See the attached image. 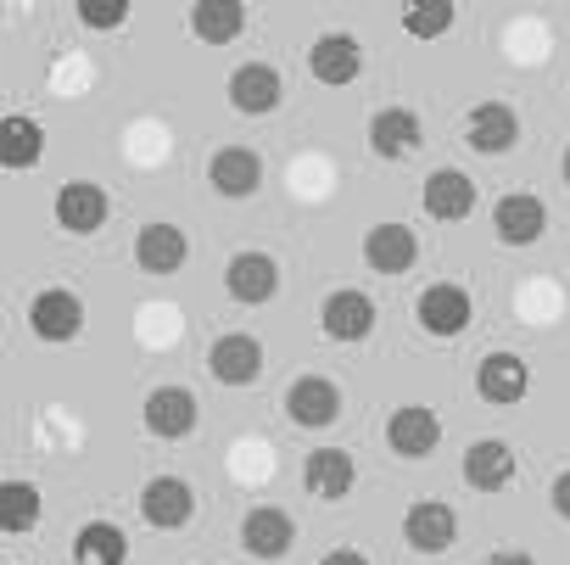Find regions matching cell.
<instances>
[{
    "label": "cell",
    "instance_id": "obj_8",
    "mask_svg": "<svg viewBox=\"0 0 570 565\" xmlns=\"http://www.w3.org/2000/svg\"><path fill=\"white\" fill-rule=\"evenodd\" d=\"M29 331H35L40 342H51V348L73 342V337L85 331V303H79V292H68V286L35 292V303H29Z\"/></svg>",
    "mask_w": 570,
    "mask_h": 565
},
{
    "label": "cell",
    "instance_id": "obj_11",
    "mask_svg": "<svg viewBox=\"0 0 570 565\" xmlns=\"http://www.w3.org/2000/svg\"><path fill=\"white\" fill-rule=\"evenodd\" d=\"M207 370H213L218 387H252L263 376V342L252 331H224L207 348Z\"/></svg>",
    "mask_w": 570,
    "mask_h": 565
},
{
    "label": "cell",
    "instance_id": "obj_13",
    "mask_svg": "<svg viewBox=\"0 0 570 565\" xmlns=\"http://www.w3.org/2000/svg\"><path fill=\"white\" fill-rule=\"evenodd\" d=\"M403 543L414 554H448L459 543V509L442 504V498H420L409 515H403Z\"/></svg>",
    "mask_w": 570,
    "mask_h": 565
},
{
    "label": "cell",
    "instance_id": "obj_21",
    "mask_svg": "<svg viewBox=\"0 0 570 565\" xmlns=\"http://www.w3.org/2000/svg\"><path fill=\"white\" fill-rule=\"evenodd\" d=\"M279 96H285V85H279V68H268V62H240V68L229 74V107H235L240 118L274 113Z\"/></svg>",
    "mask_w": 570,
    "mask_h": 565
},
{
    "label": "cell",
    "instance_id": "obj_2",
    "mask_svg": "<svg viewBox=\"0 0 570 565\" xmlns=\"http://www.w3.org/2000/svg\"><path fill=\"white\" fill-rule=\"evenodd\" d=\"M320 331H325L331 342H342V348L370 342V331H375V298L358 292V286H336V292L320 303Z\"/></svg>",
    "mask_w": 570,
    "mask_h": 565
},
{
    "label": "cell",
    "instance_id": "obj_24",
    "mask_svg": "<svg viewBox=\"0 0 570 565\" xmlns=\"http://www.w3.org/2000/svg\"><path fill=\"white\" fill-rule=\"evenodd\" d=\"M364 263L375 274H409L420 263V235L409 224H375L364 235Z\"/></svg>",
    "mask_w": 570,
    "mask_h": 565
},
{
    "label": "cell",
    "instance_id": "obj_16",
    "mask_svg": "<svg viewBox=\"0 0 570 565\" xmlns=\"http://www.w3.org/2000/svg\"><path fill=\"white\" fill-rule=\"evenodd\" d=\"M420 146H425V124H420L414 107H381V113L370 118V152H375V157L403 163V157H414Z\"/></svg>",
    "mask_w": 570,
    "mask_h": 565
},
{
    "label": "cell",
    "instance_id": "obj_27",
    "mask_svg": "<svg viewBox=\"0 0 570 565\" xmlns=\"http://www.w3.org/2000/svg\"><path fill=\"white\" fill-rule=\"evenodd\" d=\"M240 29H246L240 0H196L190 7V35L202 46H229V40H240Z\"/></svg>",
    "mask_w": 570,
    "mask_h": 565
},
{
    "label": "cell",
    "instance_id": "obj_4",
    "mask_svg": "<svg viewBox=\"0 0 570 565\" xmlns=\"http://www.w3.org/2000/svg\"><path fill=\"white\" fill-rule=\"evenodd\" d=\"M240 548H246V559H285L297 548V520L279 504H252L240 515Z\"/></svg>",
    "mask_w": 570,
    "mask_h": 565
},
{
    "label": "cell",
    "instance_id": "obj_33",
    "mask_svg": "<svg viewBox=\"0 0 570 565\" xmlns=\"http://www.w3.org/2000/svg\"><path fill=\"white\" fill-rule=\"evenodd\" d=\"M487 565H537V559H531L525 548H503V554H492Z\"/></svg>",
    "mask_w": 570,
    "mask_h": 565
},
{
    "label": "cell",
    "instance_id": "obj_22",
    "mask_svg": "<svg viewBox=\"0 0 570 565\" xmlns=\"http://www.w3.org/2000/svg\"><path fill=\"white\" fill-rule=\"evenodd\" d=\"M207 185H213L218 196L240 202V196H252V191L263 185V157H257L252 146H218L213 163H207Z\"/></svg>",
    "mask_w": 570,
    "mask_h": 565
},
{
    "label": "cell",
    "instance_id": "obj_31",
    "mask_svg": "<svg viewBox=\"0 0 570 565\" xmlns=\"http://www.w3.org/2000/svg\"><path fill=\"white\" fill-rule=\"evenodd\" d=\"M548 504H553V515H559V520H570V470H559V476H553Z\"/></svg>",
    "mask_w": 570,
    "mask_h": 565
},
{
    "label": "cell",
    "instance_id": "obj_18",
    "mask_svg": "<svg viewBox=\"0 0 570 565\" xmlns=\"http://www.w3.org/2000/svg\"><path fill=\"white\" fill-rule=\"evenodd\" d=\"M308 74H314L320 85H353V79L364 74V46H358V35H347V29L320 35L314 51H308Z\"/></svg>",
    "mask_w": 570,
    "mask_h": 565
},
{
    "label": "cell",
    "instance_id": "obj_32",
    "mask_svg": "<svg viewBox=\"0 0 570 565\" xmlns=\"http://www.w3.org/2000/svg\"><path fill=\"white\" fill-rule=\"evenodd\" d=\"M320 565H370V554H364V548H331Z\"/></svg>",
    "mask_w": 570,
    "mask_h": 565
},
{
    "label": "cell",
    "instance_id": "obj_20",
    "mask_svg": "<svg viewBox=\"0 0 570 565\" xmlns=\"http://www.w3.org/2000/svg\"><path fill=\"white\" fill-rule=\"evenodd\" d=\"M303 487L320 498V504H342L353 487H358V465L347 448H314L303 459Z\"/></svg>",
    "mask_w": 570,
    "mask_h": 565
},
{
    "label": "cell",
    "instance_id": "obj_7",
    "mask_svg": "<svg viewBox=\"0 0 570 565\" xmlns=\"http://www.w3.org/2000/svg\"><path fill=\"white\" fill-rule=\"evenodd\" d=\"M224 292H229L240 309H263V303L279 292V263H274L268 252H257V246L235 252V257L224 263Z\"/></svg>",
    "mask_w": 570,
    "mask_h": 565
},
{
    "label": "cell",
    "instance_id": "obj_9",
    "mask_svg": "<svg viewBox=\"0 0 570 565\" xmlns=\"http://www.w3.org/2000/svg\"><path fill=\"white\" fill-rule=\"evenodd\" d=\"M386 448L397 459H431L442 448V415L425 403H403L386 415Z\"/></svg>",
    "mask_w": 570,
    "mask_h": 565
},
{
    "label": "cell",
    "instance_id": "obj_23",
    "mask_svg": "<svg viewBox=\"0 0 570 565\" xmlns=\"http://www.w3.org/2000/svg\"><path fill=\"white\" fill-rule=\"evenodd\" d=\"M464 481L475 487V493H503L509 481H514V448L503 442V437H475L470 448H464Z\"/></svg>",
    "mask_w": 570,
    "mask_h": 565
},
{
    "label": "cell",
    "instance_id": "obj_29",
    "mask_svg": "<svg viewBox=\"0 0 570 565\" xmlns=\"http://www.w3.org/2000/svg\"><path fill=\"white\" fill-rule=\"evenodd\" d=\"M453 23H459L453 0H409L403 7V35H414V40H442Z\"/></svg>",
    "mask_w": 570,
    "mask_h": 565
},
{
    "label": "cell",
    "instance_id": "obj_12",
    "mask_svg": "<svg viewBox=\"0 0 570 565\" xmlns=\"http://www.w3.org/2000/svg\"><path fill=\"white\" fill-rule=\"evenodd\" d=\"M190 515H196V493H190L185 476H151L140 487V520L146 526L179 532V526H190Z\"/></svg>",
    "mask_w": 570,
    "mask_h": 565
},
{
    "label": "cell",
    "instance_id": "obj_19",
    "mask_svg": "<svg viewBox=\"0 0 570 565\" xmlns=\"http://www.w3.org/2000/svg\"><path fill=\"white\" fill-rule=\"evenodd\" d=\"M475 392H481V403H492V409L520 403V398L531 392L525 359H520V353H487V359L475 364Z\"/></svg>",
    "mask_w": 570,
    "mask_h": 565
},
{
    "label": "cell",
    "instance_id": "obj_5",
    "mask_svg": "<svg viewBox=\"0 0 570 565\" xmlns=\"http://www.w3.org/2000/svg\"><path fill=\"white\" fill-rule=\"evenodd\" d=\"M285 420L303 431H325L342 420V387L331 376H297L285 387Z\"/></svg>",
    "mask_w": 570,
    "mask_h": 565
},
{
    "label": "cell",
    "instance_id": "obj_30",
    "mask_svg": "<svg viewBox=\"0 0 570 565\" xmlns=\"http://www.w3.org/2000/svg\"><path fill=\"white\" fill-rule=\"evenodd\" d=\"M73 18L85 23V29H124L129 23V0H79V7H73Z\"/></svg>",
    "mask_w": 570,
    "mask_h": 565
},
{
    "label": "cell",
    "instance_id": "obj_14",
    "mask_svg": "<svg viewBox=\"0 0 570 565\" xmlns=\"http://www.w3.org/2000/svg\"><path fill=\"white\" fill-rule=\"evenodd\" d=\"M420 207L436 224H459V218L475 213V179L464 168H431L425 185H420Z\"/></svg>",
    "mask_w": 570,
    "mask_h": 565
},
{
    "label": "cell",
    "instance_id": "obj_26",
    "mask_svg": "<svg viewBox=\"0 0 570 565\" xmlns=\"http://www.w3.org/2000/svg\"><path fill=\"white\" fill-rule=\"evenodd\" d=\"M73 559L79 565H129V532L118 520H85L73 532Z\"/></svg>",
    "mask_w": 570,
    "mask_h": 565
},
{
    "label": "cell",
    "instance_id": "obj_10",
    "mask_svg": "<svg viewBox=\"0 0 570 565\" xmlns=\"http://www.w3.org/2000/svg\"><path fill=\"white\" fill-rule=\"evenodd\" d=\"M542 230H548V202L542 196L509 191V196L492 202V235L503 246H531V241H542Z\"/></svg>",
    "mask_w": 570,
    "mask_h": 565
},
{
    "label": "cell",
    "instance_id": "obj_3",
    "mask_svg": "<svg viewBox=\"0 0 570 565\" xmlns=\"http://www.w3.org/2000/svg\"><path fill=\"white\" fill-rule=\"evenodd\" d=\"M140 420L157 442H185L202 420V403H196L190 387H151L146 403H140Z\"/></svg>",
    "mask_w": 570,
    "mask_h": 565
},
{
    "label": "cell",
    "instance_id": "obj_15",
    "mask_svg": "<svg viewBox=\"0 0 570 565\" xmlns=\"http://www.w3.org/2000/svg\"><path fill=\"white\" fill-rule=\"evenodd\" d=\"M107 213H112V202H107V191H101L96 179H68V185L57 191V202H51V218H57L68 235H96V230L107 224Z\"/></svg>",
    "mask_w": 570,
    "mask_h": 565
},
{
    "label": "cell",
    "instance_id": "obj_25",
    "mask_svg": "<svg viewBox=\"0 0 570 565\" xmlns=\"http://www.w3.org/2000/svg\"><path fill=\"white\" fill-rule=\"evenodd\" d=\"M40 157H46V124L40 118H29V113L0 118V163L18 174V168H35Z\"/></svg>",
    "mask_w": 570,
    "mask_h": 565
},
{
    "label": "cell",
    "instance_id": "obj_1",
    "mask_svg": "<svg viewBox=\"0 0 570 565\" xmlns=\"http://www.w3.org/2000/svg\"><path fill=\"white\" fill-rule=\"evenodd\" d=\"M414 320H420L425 337L453 342L475 325V298H470V286H459V280H431V286L420 292V303H414Z\"/></svg>",
    "mask_w": 570,
    "mask_h": 565
},
{
    "label": "cell",
    "instance_id": "obj_6",
    "mask_svg": "<svg viewBox=\"0 0 570 565\" xmlns=\"http://www.w3.org/2000/svg\"><path fill=\"white\" fill-rule=\"evenodd\" d=\"M520 135H525V129H520V113H514L509 101H475V107L464 113V146L481 152V157L514 152Z\"/></svg>",
    "mask_w": 570,
    "mask_h": 565
},
{
    "label": "cell",
    "instance_id": "obj_34",
    "mask_svg": "<svg viewBox=\"0 0 570 565\" xmlns=\"http://www.w3.org/2000/svg\"><path fill=\"white\" fill-rule=\"evenodd\" d=\"M559 174H564V185H570V146L559 152Z\"/></svg>",
    "mask_w": 570,
    "mask_h": 565
},
{
    "label": "cell",
    "instance_id": "obj_17",
    "mask_svg": "<svg viewBox=\"0 0 570 565\" xmlns=\"http://www.w3.org/2000/svg\"><path fill=\"white\" fill-rule=\"evenodd\" d=\"M185 257H190V241H185L179 224H163V218L140 224V235H135V269L140 274H157V280L163 274H179Z\"/></svg>",
    "mask_w": 570,
    "mask_h": 565
},
{
    "label": "cell",
    "instance_id": "obj_28",
    "mask_svg": "<svg viewBox=\"0 0 570 565\" xmlns=\"http://www.w3.org/2000/svg\"><path fill=\"white\" fill-rule=\"evenodd\" d=\"M40 487L35 481H23V476H12L7 487H0V532H12V537H23V532H35L40 526Z\"/></svg>",
    "mask_w": 570,
    "mask_h": 565
}]
</instances>
